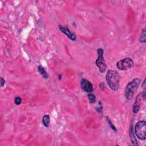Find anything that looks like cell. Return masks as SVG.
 Instances as JSON below:
<instances>
[{
	"label": "cell",
	"instance_id": "4fadbf2b",
	"mask_svg": "<svg viewBox=\"0 0 146 146\" xmlns=\"http://www.w3.org/2000/svg\"><path fill=\"white\" fill-rule=\"evenodd\" d=\"M88 98L90 100V103H94L96 102V96L92 94H88Z\"/></svg>",
	"mask_w": 146,
	"mask_h": 146
},
{
	"label": "cell",
	"instance_id": "5bb4252c",
	"mask_svg": "<svg viewBox=\"0 0 146 146\" xmlns=\"http://www.w3.org/2000/svg\"><path fill=\"white\" fill-rule=\"evenodd\" d=\"M107 117V122L108 123V124H109L110 127L114 131L116 132V131H117V129H116V128H115V127L112 124V123L111 120H110L108 117Z\"/></svg>",
	"mask_w": 146,
	"mask_h": 146
},
{
	"label": "cell",
	"instance_id": "5b68a950",
	"mask_svg": "<svg viewBox=\"0 0 146 146\" xmlns=\"http://www.w3.org/2000/svg\"><path fill=\"white\" fill-rule=\"evenodd\" d=\"M133 62L131 58H126L117 62L116 67L119 70L124 71L131 68L133 66Z\"/></svg>",
	"mask_w": 146,
	"mask_h": 146
},
{
	"label": "cell",
	"instance_id": "7c38bea8",
	"mask_svg": "<svg viewBox=\"0 0 146 146\" xmlns=\"http://www.w3.org/2000/svg\"><path fill=\"white\" fill-rule=\"evenodd\" d=\"M139 41L141 43L145 42V29H144L141 32V35L140 37Z\"/></svg>",
	"mask_w": 146,
	"mask_h": 146
},
{
	"label": "cell",
	"instance_id": "ba28073f",
	"mask_svg": "<svg viewBox=\"0 0 146 146\" xmlns=\"http://www.w3.org/2000/svg\"><path fill=\"white\" fill-rule=\"evenodd\" d=\"M80 85L82 88L87 92H91L93 91V86L92 84L88 80L83 79L81 80Z\"/></svg>",
	"mask_w": 146,
	"mask_h": 146
},
{
	"label": "cell",
	"instance_id": "6da1fadb",
	"mask_svg": "<svg viewBox=\"0 0 146 146\" xmlns=\"http://www.w3.org/2000/svg\"><path fill=\"white\" fill-rule=\"evenodd\" d=\"M120 75L114 70H108L106 74V79L108 86L113 91H116L119 88Z\"/></svg>",
	"mask_w": 146,
	"mask_h": 146
},
{
	"label": "cell",
	"instance_id": "9a60e30c",
	"mask_svg": "<svg viewBox=\"0 0 146 146\" xmlns=\"http://www.w3.org/2000/svg\"><path fill=\"white\" fill-rule=\"evenodd\" d=\"M21 101H22V99L19 96L16 97L15 98V99H14V102H15V104H17V105H19L21 104Z\"/></svg>",
	"mask_w": 146,
	"mask_h": 146
},
{
	"label": "cell",
	"instance_id": "3957f363",
	"mask_svg": "<svg viewBox=\"0 0 146 146\" xmlns=\"http://www.w3.org/2000/svg\"><path fill=\"white\" fill-rule=\"evenodd\" d=\"M135 132L136 136L140 140H145L146 138V122L139 121L135 125Z\"/></svg>",
	"mask_w": 146,
	"mask_h": 146
},
{
	"label": "cell",
	"instance_id": "9c48e42d",
	"mask_svg": "<svg viewBox=\"0 0 146 146\" xmlns=\"http://www.w3.org/2000/svg\"><path fill=\"white\" fill-rule=\"evenodd\" d=\"M129 136H130V139L131 140V141L132 143V144L134 145H137V141L136 139V137H135V135L133 133V127L131 125L130 127V129H129Z\"/></svg>",
	"mask_w": 146,
	"mask_h": 146
},
{
	"label": "cell",
	"instance_id": "8fae6325",
	"mask_svg": "<svg viewBox=\"0 0 146 146\" xmlns=\"http://www.w3.org/2000/svg\"><path fill=\"white\" fill-rule=\"evenodd\" d=\"M50 116L48 115H44L42 119V123L46 127H48L50 125Z\"/></svg>",
	"mask_w": 146,
	"mask_h": 146
},
{
	"label": "cell",
	"instance_id": "277c9868",
	"mask_svg": "<svg viewBox=\"0 0 146 146\" xmlns=\"http://www.w3.org/2000/svg\"><path fill=\"white\" fill-rule=\"evenodd\" d=\"M98 57L97 59L95 60V64L98 67L99 71L101 73H103L105 72L107 66L105 63L104 59L103 58V53L104 51L102 48H99L98 49Z\"/></svg>",
	"mask_w": 146,
	"mask_h": 146
},
{
	"label": "cell",
	"instance_id": "8992f818",
	"mask_svg": "<svg viewBox=\"0 0 146 146\" xmlns=\"http://www.w3.org/2000/svg\"><path fill=\"white\" fill-rule=\"evenodd\" d=\"M142 100H145V92L144 91L143 93L139 94L136 98L135 102L133 106V112L134 113L138 112L140 106L142 103Z\"/></svg>",
	"mask_w": 146,
	"mask_h": 146
},
{
	"label": "cell",
	"instance_id": "30bf717a",
	"mask_svg": "<svg viewBox=\"0 0 146 146\" xmlns=\"http://www.w3.org/2000/svg\"><path fill=\"white\" fill-rule=\"evenodd\" d=\"M38 72L42 75V76L45 78V79H47L48 77V74H47L46 71L44 70V68L42 66H39L38 67Z\"/></svg>",
	"mask_w": 146,
	"mask_h": 146
},
{
	"label": "cell",
	"instance_id": "52a82bcc",
	"mask_svg": "<svg viewBox=\"0 0 146 146\" xmlns=\"http://www.w3.org/2000/svg\"><path fill=\"white\" fill-rule=\"evenodd\" d=\"M59 29L60 31L63 34H65L71 40H72L73 41L76 40V35L73 33H72L67 27L62 26L61 25H59Z\"/></svg>",
	"mask_w": 146,
	"mask_h": 146
},
{
	"label": "cell",
	"instance_id": "7a4b0ae2",
	"mask_svg": "<svg viewBox=\"0 0 146 146\" xmlns=\"http://www.w3.org/2000/svg\"><path fill=\"white\" fill-rule=\"evenodd\" d=\"M141 80L139 78H135L131 82L128 83L125 89V96L128 100H131L135 91L137 90L138 86L140 83Z\"/></svg>",
	"mask_w": 146,
	"mask_h": 146
},
{
	"label": "cell",
	"instance_id": "2e32d148",
	"mask_svg": "<svg viewBox=\"0 0 146 146\" xmlns=\"http://www.w3.org/2000/svg\"><path fill=\"white\" fill-rule=\"evenodd\" d=\"M5 83V80L3 78H1V87H3Z\"/></svg>",
	"mask_w": 146,
	"mask_h": 146
}]
</instances>
